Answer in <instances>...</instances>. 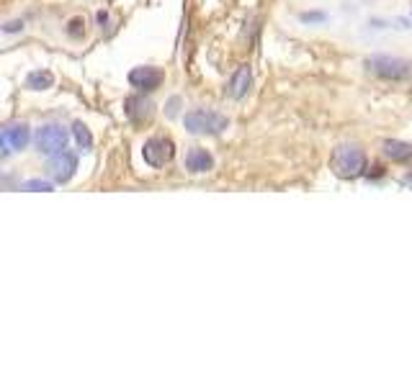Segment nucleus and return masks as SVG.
<instances>
[{"label": "nucleus", "instance_id": "nucleus-1", "mask_svg": "<svg viewBox=\"0 0 412 385\" xmlns=\"http://www.w3.org/2000/svg\"><path fill=\"white\" fill-rule=\"evenodd\" d=\"M330 167L343 180L361 178L364 170H366V154L361 152L356 144H343L330 157Z\"/></svg>", "mask_w": 412, "mask_h": 385}, {"label": "nucleus", "instance_id": "nucleus-2", "mask_svg": "<svg viewBox=\"0 0 412 385\" xmlns=\"http://www.w3.org/2000/svg\"><path fill=\"white\" fill-rule=\"evenodd\" d=\"M183 124L191 134H222L229 126V121L227 116L214 113V111H191V113H186Z\"/></svg>", "mask_w": 412, "mask_h": 385}, {"label": "nucleus", "instance_id": "nucleus-3", "mask_svg": "<svg viewBox=\"0 0 412 385\" xmlns=\"http://www.w3.org/2000/svg\"><path fill=\"white\" fill-rule=\"evenodd\" d=\"M67 129L64 126H57V124H49V126H42L37 134V147L39 152L46 154V157H55V154L64 152V147H67Z\"/></svg>", "mask_w": 412, "mask_h": 385}, {"label": "nucleus", "instance_id": "nucleus-4", "mask_svg": "<svg viewBox=\"0 0 412 385\" xmlns=\"http://www.w3.org/2000/svg\"><path fill=\"white\" fill-rule=\"evenodd\" d=\"M175 147L168 136H152L150 142H145V149H142V157L150 167H165L168 162L173 160Z\"/></svg>", "mask_w": 412, "mask_h": 385}, {"label": "nucleus", "instance_id": "nucleus-5", "mask_svg": "<svg viewBox=\"0 0 412 385\" xmlns=\"http://www.w3.org/2000/svg\"><path fill=\"white\" fill-rule=\"evenodd\" d=\"M368 70H374L376 75H382L386 80H402L410 77V64L402 59H394V57H371L368 59Z\"/></svg>", "mask_w": 412, "mask_h": 385}, {"label": "nucleus", "instance_id": "nucleus-6", "mask_svg": "<svg viewBox=\"0 0 412 385\" xmlns=\"http://www.w3.org/2000/svg\"><path fill=\"white\" fill-rule=\"evenodd\" d=\"M75 170H78V157H75L73 152H60L49 162V175H52L57 182H67V180L75 175Z\"/></svg>", "mask_w": 412, "mask_h": 385}, {"label": "nucleus", "instance_id": "nucleus-7", "mask_svg": "<svg viewBox=\"0 0 412 385\" xmlns=\"http://www.w3.org/2000/svg\"><path fill=\"white\" fill-rule=\"evenodd\" d=\"M129 82L139 90H155L163 82V72L155 67H137L129 72Z\"/></svg>", "mask_w": 412, "mask_h": 385}, {"label": "nucleus", "instance_id": "nucleus-8", "mask_svg": "<svg viewBox=\"0 0 412 385\" xmlns=\"http://www.w3.org/2000/svg\"><path fill=\"white\" fill-rule=\"evenodd\" d=\"M124 111H127V116L132 118L134 124H145V121H150V118H152V111H155V106H152L150 100L134 95V98L124 100Z\"/></svg>", "mask_w": 412, "mask_h": 385}, {"label": "nucleus", "instance_id": "nucleus-9", "mask_svg": "<svg viewBox=\"0 0 412 385\" xmlns=\"http://www.w3.org/2000/svg\"><path fill=\"white\" fill-rule=\"evenodd\" d=\"M31 139V131H28L26 124H19V126H8L6 131H3V147H6V154H10V149H24Z\"/></svg>", "mask_w": 412, "mask_h": 385}, {"label": "nucleus", "instance_id": "nucleus-10", "mask_svg": "<svg viewBox=\"0 0 412 385\" xmlns=\"http://www.w3.org/2000/svg\"><path fill=\"white\" fill-rule=\"evenodd\" d=\"M214 167V157L201 147H193L186 154V170L188 172H209Z\"/></svg>", "mask_w": 412, "mask_h": 385}, {"label": "nucleus", "instance_id": "nucleus-11", "mask_svg": "<svg viewBox=\"0 0 412 385\" xmlns=\"http://www.w3.org/2000/svg\"><path fill=\"white\" fill-rule=\"evenodd\" d=\"M250 82H253V72H250L247 64H242V67H238V72L232 75V80H229L227 85V93L232 98H242L247 90H250Z\"/></svg>", "mask_w": 412, "mask_h": 385}, {"label": "nucleus", "instance_id": "nucleus-12", "mask_svg": "<svg viewBox=\"0 0 412 385\" xmlns=\"http://www.w3.org/2000/svg\"><path fill=\"white\" fill-rule=\"evenodd\" d=\"M384 154L392 162H407L412 160V144L404 142H384Z\"/></svg>", "mask_w": 412, "mask_h": 385}, {"label": "nucleus", "instance_id": "nucleus-13", "mask_svg": "<svg viewBox=\"0 0 412 385\" xmlns=\"http://www.w3.org/2000/svg\"><path fill=\"white\" fill-rule=\"evenodd\" d=\"M52 82H55V75L49 70H37L26 77V85L31 90H46V88H52Z\"/></svg>", "mask_w": 412, "mask_h": 385}, {"label": "nucleus", "instance_id": "nucleus-14", "mask_svg": "<svg viewBox=\"0 0 412 385\" xmlns=\"http://www.w3.org/2000/svg\"><path fill=\"white\" fill-rule=\"evenodd\" d=\"M73 131H75V139H78V144H80L82 149H91L93 136H91V131H88V126L78 121V124L73 126Z\"/></svg>", "mask_w": 412, "mask_h": 385}, {"label": "nucleus", "instance_id": "nucleus-15", "mask_svg": "<svg viewBox=\"0 0 412 385\" xmlns=\"http://www.w3.org/2000/svg\"><path fill=\"white\" fill-rule=\"evenodd\" d=\"M24 190H44V193H49V190H52V182H46V180H31V182L24 185Z\"/></svg>", "mask_w": 412, "mask_h": 385}, {"label": "nucleus", "instance_id": "nucleus-16", "mask_svg": "<svg viewBox=\"0 0 412 385\" xmlns=\"http://www.w3.org/2000/svg\"><path fill=\"white\" fill-rule=\"evenodd\" d=\"M19 28H24V24H21V21H13V24L6 26V34H13V31H19Z\"/></svg>", "mask_w": 412, "mask_h": 385}]
</instances>
